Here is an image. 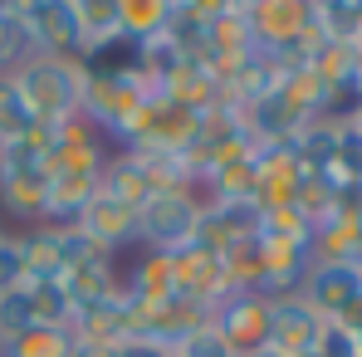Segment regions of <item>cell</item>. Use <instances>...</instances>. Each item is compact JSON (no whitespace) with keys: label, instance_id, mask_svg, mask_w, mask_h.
Here are the masks:
<instances>
[{"label":"cell","instance_id":"9","mask_svg":"<svg viewBox=\"0 0 362 357\" xmlns=\"http://www.w3.org/2000/svg\"><path fill=\"white\" fill-rule=\"evenodd\" d=\"M78 230L93 240L103 254H127V250H137V211H127L118 201H108V196H93L88 206H83V216H78Z\"/></svg>","mask_w":362,"mask_h":357},{"label":"cell","instance_id":"15","mask_svg":"<svg viewBox=\"0 0 362 357\" xmlns=\"http://www.w3.org/2000/svg\"><path fill=\"white\" fill-rule=\"evenodd\" d=\"M118 20H122V35L152 40L172 20V0H118Z\"/></svg>","mask_w":362,"mask_h":357},{"label":"cell","instance_id":"20","mask_svg":"<svg viewBox=\"0 0 362 357\" xmlns=\"http://www.w3.org/2000/svg\"><path fill=\"white\" fill-rule=\"evenodd\" d=\"M25 279H30V264H25V245H20V230H10V235L0 240V294L20 289Z\"/></svg>","mask_w":362,"mask_h":357},{"label":"cell","instance_id":"25","mask_svg":"<svg viewBox=\"0 0 362 357\" xmlns=\"http://www.w3.org/2000/svg\"><path fill=\"white\" fill-rule=\"evenodd\" d=\"M0 357H5V338H0Z\"/></svg>","mask_w":362,"mask_h":357},{"label":"cell","instance_id":"16","mask_svg":"<svg viewBox=\"0 0 362 357\" xmlns=\"http://www.w3.org/2000/svg\"><path fill=\"white\" fill-rule=\"evenodd\" d=\"M74 10H78L83 49H88V45H98V40H113V35H122L118 0H74Z\"/></svg>","mask_w":362,"mask_h":357},{"label":"cell","instance_id":"11","mask_svg":"<svg viewBox=\"0 0 362 357\" xmlns=\"http://www.w3.org/2000/svg\"><path fill=\"white\" fill-rule=\"evenodd\" d=\"M83 78H142V40L132 35H113V40H98L78 54Z\"/></svg>","mask_w":362,"mask_h":357},{"label":"cell","instance_id":"18","mask_svg":"<svg viewBox=\"0 0 362 357\" xmlns=\"http://www.w3.org/2000/svg\"><path fill=\"white\" fill-rule=\"evenodd\" d=\"M30 127H35V118H30L25 98L15 93L10 74H0V147H5V142H20Z\"/></svg>","mask_w":362,"mask_h":357},{"label":"cell","instance_id":"17","mask_svg":"<svg viewBox=\"0 0 362 357\" xmlns=\"http://www.w3.org/2000/svg\"><path fill=\"white\" fill-rule=\"evenodd\" d=\"M30 59V45H25V25H20V5L0 0V74L20 69Z\"/></svg>","mask_w":362,"mask_h":357},{"label":"cell","instance_id":"4","mask_svg":"<svg viewBox=\"0 0 362 357\" xmlns=\"http://www.w3.org/2000/svg\"><path fill=\"white\" fill-rule=\"evenodd\" d=\"M25 45L40 59H78L83 54V30L74 0H25L20 5Z\"/></svg>","mask_w":362,"mask_h":357},{"label":"cell","instance_id":"12","mask_svg":"<svg viewBox=\"0 0 362 357\" xmlns=\"http://www.w3.org/2000/svg\"><path fill=\"white\" fill-rule=\"evenodd\" d=\"M152 191H157V186H152V177H147L142 157H132V152H113L108 167H103V177H98V196L118 201V206H127V211H137Z\"/></svg>","mask_w":362,"mask_h":357},{"label":"cell","instance_id":"2","mask_svg":"<svg viewBox=\"0 0 362 357\" xmlns=\"http://www.w3.org/2000/svg\"><path fill=\"white\" fill-rule=\"evenodd\" d=\"M201 196L196 191H152L137 206V250L147 254H181L201 230Z\"/></svg>","mask_w":362,"mask_h":357},{"label":"cell","instance_id":"19","mask_svg":"<svg viewBox=\"0 0 362 357\" xmlns=\"http://www.w3.org/2000/svg\"><path fill=\"white\" fill-rule=\"evenodd\" d=\"M40 318H35V303H30V289L20 284V289H10V294H0V338L10 343V338H20L25 328H35Z\"/></svg>","mask_w":362,"mask_h":357},{"label":"cell","instance_id":"1","mask_svg":"<svg viewBox=\"0 0 362 357\" xmlns=\"http://www.w3.org/2000/svg\"><path fill=\"white\" fill-rule=\"evenodd\" d=\"M10 83L25 98L35 122H74L78 108H83V69H78V59L30 54L20 69H10Z\"/></svg>","mask_w":362,"mask_h":357},{"label":"cell","instance_id":"7","mask_svg":"<svg viewBox=\"0 0 362 357\" xmlns=\"http://www.w3.org/2000/svg\"><path fill=\"white\" fill-rule=\"evenodd\" d=\"M69 333H74V343L118 348L122 338L132 333V303H127V294H122V289H113V294L83 303V308L69 318Z\"/></svg>","mask_w":362,"mask_h":357},{"label":"cell","instance_id":"21","mask_svg":"<svg viewBox=\"0 0 362 357\" xmlns=\"http://www.w3.org/2000/svg\"><path fill=\"white\" fill-rule=\"evenodd\" d=\"M177 353H181V357H235L230 348H226V343H221V333H216L211 323L191 328V333H186V343H181Z\"/></svg>","mask_w":362,"mask_h":357},{"label":"cell","instance_id":"14","mask_svg":"<svg viewBox=\"0 0 362 357\" xmlns=\"http://www.w3.org/2000/svg\"><path fill=\"white\" fill-rule=\"evenodd\" d=\"M5 357H74V333L35 323V328H25L20 338L5 343Z\"/></svg>","mask_w":362,"mask_h":357},{"label":"cell","instance_id":"10","mask_svg":"<svg viewBox=\"0 0 362 357\" xmlns=\"http://www.w3.org/2000/svg\"><path fill=\"white\" fill-rule=\"evenodd\" d=\"M172 269H177V294L186 298V303H201V308H211L216 298L230 294L226 264H221L216 254L196 250V245H186L181 254H172Z\"/></svg>","mask_w":362,"mask_h":357},{"label":"cell","instance_id":"5","mask_svg":"<svg viewBox=\"0 0 362 357\" xmlns=\"http://www.w3.org/2000/svg\"><path fill=\"white\" fill-rule=\"evenodd\" d=\"M299 298L328 323V318H353L362 303V264H338V259H313L303 274Z\"/></svg>","mask_w":362,"mask_h":357},{"label":"cell","instance_id":"13","mask_svg":"<svg viewBox=\"0 0 362 357\" xmlns=\"http://www.w3.org/2000/svg\"><path fill=\"white\" fill-rule=\"evenodd\" d=\"M118 259L113 254H93V259H83V264H74L69 274H64V294H69V303H74V313L83 308V303H93V298L113 294L118 289Z\"/></svg>","mask_w":362,"mask_h":357},{"label":"cell","instance_id":"3","mask_svg":"<svg viewBox=\"0 0 362 357\" xmlns=\"http://www.w3.org/2000/svg\"><path fill=\"white\" fill-rule=\"evenodd\" d=\"M206 323L235 357H255L269 348V298H259L255 289H230L226 298H216L206 308Z\"/></svg>","mask_w":362,"mask_h":357},{"label":"cell","instance_id":"8","mask_svg":"<svg viewBox=\"0 0 362 357\" xmlns=\"http://www.w3.org/2000/svg\"><path fill=\"white\" fill-rule=\"evenodd\" d=\"M118 289L127 294L132 308H167L177 303V269H172V254H137L127 269L118 274Z\"/></svg>","mask_w":362,"mask_h":357},{"label":"cell","instance_id":"24","mask_svg":"<svg viewBox=\"0 0 362 357\" xmlns=\"http://www.w3.org/2000/svg\"><path fill=\"white\" fill-rule=\"evenodd\" d=\"M5 235H10V230H5V221H0V240H5Z\"/></svg>","mask_w":362,"mask_h":357},{"label":"cell","instance_id":"6","mask_svg":"<svg viewBox=\"0 0 362 357\" xmlns=\"http://www.w3.org/2000/svg\"><path fill=\"white\" fill-rule=\"evenodd\" d=\"M318 333H323V318L299 294L269 298V348L279 357H313L318 353Z\"/></svg>","mask_w":362,"mask_h":357},{"label":"cell","instance_id":"22","mask_svg":"<svg viewBox=\"0 0 362 357\" xmlns=\"http://www.w3.org/2000/svg\"><path fill=\"white\" fill-rule=\"evenodd\" d=\"M113 357H172L162 343H152V338H142V333H127L118 348H113Z\"/></svg>","mask_w":362,"mask_h":357},{"label":"cell","instance_id":"23","mask_svg":"<svg viewBox=\"0 0 362 357\" xmlns=\"http://www.w3.org/2000/svg\"><path fill=\"white\" fill-rule=\"evenodd\" d=\"M255 357H279V353H274V348H264V353H255Z\"/></svg>","mask_w":362,"mask_h":357},{"label":"cell","instance_id":"26","mask_svg":"<svg viewBox=\"0 0 362 357\" xmlns=\"http://www.w3.org/2000/svg\"><path fill=\"white\" fill-rule=\"evenodd\" d=\"M172 357H181V353H172Z\"/></svg>","mask_w":362,"mask_h":357}]
</instances>
